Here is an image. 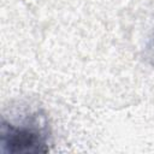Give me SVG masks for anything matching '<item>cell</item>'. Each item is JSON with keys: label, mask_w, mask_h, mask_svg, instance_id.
Masks as SVG:
<instances>
[{"label": "cell", "mask_w": 154, "mask_h": 154, "mask_svg": "<svg viewBox=\"0 0 154 154\" xmlns=\"http://www.w3.org/2000/svg\"><path fill=\"white\" fill-rule=\"evenodd\" d=\"M0 144L4 153H46L47 137L37 123L12 124L2 119Z\"/></svg>", "instance_id": "cell-1"}, {"label": "cell", "mask_w": 154, "mask_h": 154, "mask_svg": "<svg viewBox=\"0 0 154 154\" xmlns=\"http://www.w3.org/2000/svg\"><path fill=\"white\" fill-rule=\"evenodd\" d=\"M148 51H149V59L154 64V32H153V37L150 38V42H149V46H148Z\"/></svg>", "instance_id": "cell-2"}]
</instances>
